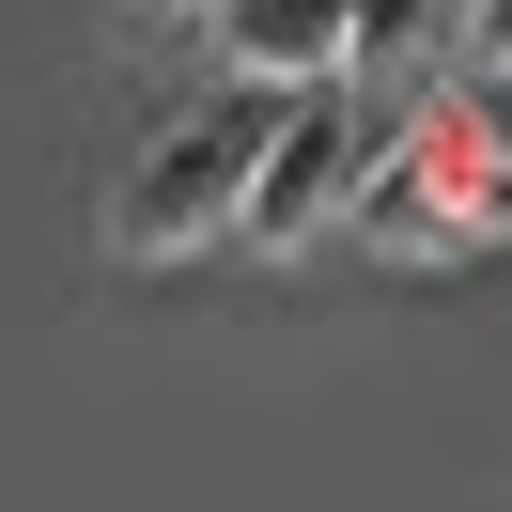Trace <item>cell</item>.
Segmentation results:
<instances>
[{
  "label": "cell",
  "mask_w": 512,
  "mask_h": 512,
  "mask_svg": "<svg viewBox=\"0 0 512 512\" xmlns=\"http://www.w3.org/2000/svg\"><path fill=\"white\" fill-rule=\"evenodd\" d=\"M140 16H218V0H140Z\"/></svg>",
  "instance_id": "7"
},
{
  "label": "cell",
  "mask_w": 512,
  "mask_h": 512,
  "mask_svg": "<svg viewBox=\"0 0 512 512\" xmlns=\"http://www.w3.org/2000/svg\"><path fill=\"white\" fill-rule=\"evenodd\" d=\"M450 47H466V78H512V0H466V32H450Z\"/></svg>",
  "instance_id": "6"
},
{
  "label": "cell",
  "mask_w": 512,
  "mask_h": 512,
  "mask_svg": "<svg viewBox=\"0 0 512 512\" xmlns=\"http://www.w3.org/2000/svg\"><path fill=\"white\" fill-rule=\"evenodd\" d=\"M202 32H218V63L249 78V94H326V78H357V16L342 0H218Z\"/></svg>",
  "instance_id": "4"
},
{
  "label": "cell",
  "mask_w": 512,
  "mask_h": 512,
  "mask_svg": "<svg viewBox=\"0 0 512 512\" xmlns=\"http://www.w3.org/2000/svg\"><path fill=\"white\" fill-rule=\"evenodd\" d=\"M249 156H264V94L187 109V125H171L125 187H109V249H125V264H187V249H218V233L249 218Z\"/></svg>",
  "instance_id": "2"
},
{
  "label": "cell",
  "mask_w": 512,
  "mask_h": 512,
  "mask_svg": "<svg viewBox=\"0 0 512 512\" xmlns=\"http://www.w3.org/2000/svg\"><path fill=\"white\" fill-rule=\"evenodd\" d=\"M342 16H357V63H388V78L435 63V0H342Z\"/></svg>",
  "instance_id": "5"
},
{
  "label": "cell",
  "mask_w": 512,
  "mask_h": 512,
  "mask_svg": "<svg viewBox=\"0 0 512 512\" xmlns=\"http://www.w3.org/2000/svg\"><path fill=\"white\" fill-rule=\"evenodd\" d=\"M357 233L373 264H466L512 249V140L481 94H419L388 125V156H357Z\"/></svg>",
  "instance_id": "1"
},
{
  "label": "cell",
  "mask_w": 512,
  "mask_h": 512,
  "mask_svg": "<svg viewBox=\"0 0 512 512\" xmlns=\"http://www.w3.org/2000/svg\"><path fill=\"white\" fill-rule=\"evenodd\" d=\"M357 109H342V78L326 94H295L280 125H264V156H249V218H233V249H264V264H295L326 218H357Z\"/></svg>",
  "instance_id": "3"
}]
</instances>
